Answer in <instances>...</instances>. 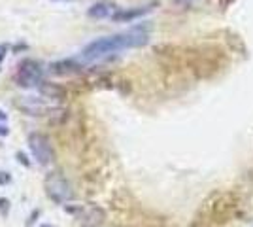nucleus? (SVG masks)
I'll return each instance as SVG.
<instances>
[{
    "label": "nucleus",
    "instance_id": "1",
    "mask_svg": "<svg viewBox=\"0 0 253 227\" xmlns=\"http://www.w3.org/2000/svg\"><path fill=\"white\" fill-rule=\"evenodd\" d=\"M149 25L148 23H140L130 27L128 31L117 34H110V36H102L96 38L91 44H87L82 51V59L91 63V61H100L106 57L125 51V49H134V47H142L146 45L149 40Z\"/></svg>",
    "mask_w": 253,
    "mask_h": 227
},
{
    "label": "nucleus",
    "instance_id": "2",
    "mask_svg": "<svg viewBox=\"0 0 253 227\" xmlns=\"http://www.w3.org/2000/svg\"><path fill=\"white\" fill-rule=\"evenodd\" d=\"M43 187H45V195L55 205H66L74 199V189H72L70 182L59 173L47 174L43 180Z\"/></svg>",
    "mask_w": 253,
    "mask_h": 227
},
{
    "label": "nucleus",
    "instance_id": "3",
    "mask_svg": "<svg viewBox=\"0 0 253 227\" xmlns=\"http://www.w3.org/2000/svg\"><path fill=\"white\" fill-rule=\"evenodd\" d=\"M43 80V68L38 61L34 59H23L17 65V70L13 74V82L23 89L31 87H40Z\"/></svg>",
    "mask_w": 253,
    "mask_h": 227
},
{
    "label": "nucleus",
    "instance_id": "4",
    "mask_svg": "<svg viewBox=\"0 0 253 227\" xmlns=\"http://www.w3.org/2000/svg\"><path fill=\"white\" fill-rule=\"evenodd\" d=\"M29 148H31L32 157L36 159L38 165L45 167V165H49L53 161V155L55 153H53L51 142L42 133H31L29 135Z\"/></svg>",
    "mask_w": 253,
    "mask_h": 227
},
{
    "label": "nucleus",
    "instance_id": "5",
    "mask_svg": "<svg viewBox=\"0 0 253 227\" xmlns=\"http://www.w3.org/2000/svg\"><path fill=\"white\" fill-rule=\"evenodd\" d=\"M72 212L76 214V220H78L80 227H100L106 220V212L96 205L78 206Z\"/></svg>",
    "mask_w": 253,
    "mask_h": 227
},
{
    "label": "nucleus",
    "instance_id": "6",
    "mask_svg": "<svg viewBox=\"0 0 253 227\" xmlns=\"http://www.w3.org/2000/svg\"><path fill=\"white\" fill-rule=\"evenodd\" d=\"M47 97H23L17 104H19V108L25 110L29 116H45V114H53V112H59L61 108H57V106H53L49 104Z\"/></svg>",
    "mask_w": 253,
    "mask_h": 227
},
{
    "label": "nucleus",
    "instance_id": "7",
    "mask_svg": "<svg viewBox=\"0 0 253 227\" xmlns=\"http://www.w3.org/2000/svg\"><path fill=\"white\" fill-rule=\"evenodd\" d=\"M153 4H148V6H138V8H117V11L112 15V19L117 23H130L138 19V17H142V15H146L149 11L153 10L151 8Z\"/></svg>",
    "mask_w": 253,
    "mask_h": 227
},
{
    "label": "nucleus",
    "instance_id": "8",
    "mask_svg": "<svg viewBox=\"0 0 253 227\" xmlns=\"http://www.w3.org/2000/svg\"><path fill=\"white\" fill-rule=\"evenodd\" d=\"M116 11H117V6L114 2L102 0V2L93 4V6L87 10V17H91V19H106V17H112Z\"/></svg>",
    "mask_w": 253,
    "mask_h": 227
},
{
    "label": "nucleus",
    "instance_id": "9",
    "mask_svg": "<svg viewBox=\"0 0 253 227\" xmlns=\"http://www.w3.org/2000/svg\"><path fill=\"white\" fill-rule=\"evenodd\" d=\"M8 212H10V201L4 199V197H0V216L6 218L8 216Z\"/></svg>",
    "mask_w": 253,
    "mask_h": 227
},
{
    "label": "nucleus",
    "instance_id": "10",
    "mask_svg": "<svg viewBox=\"0 0 253 227\" xmlns=\"http://www.w3.org/2000/svg\"><path fill=\"white\" fill-rule=\"evenodd\" d=\"M15 157H17V161H19V163H23V165H25V167H31V161H29V159H27V155H25V153H23V151H17V153H15Z\"/></svg>",
    "mask_w": 253,
    "mask_h": 227
},
{
    "label": "nucleus",
    "instance_id": "11",
    "mask_svg": "<svg viewBox=\"0 0 253 227\" xmlns=\"http://www.w3.org/2000/svg\"><path fill=\"white\" fill-rule=\"evenodd\" d=\"M10 182H11L10 173H2V171H0V185H6V184H10Z\"/></svg>",
    "mask_w": 253,
    "mask_h": 227
},
{
    "label": "nucleus",
    "instance_id": "12",
    "mask_svg": "<svg viewBox=\"0 0 253 227\" xmlns=\"http://www.w3.org/2000/svg\"><path fill=\"white\" fill-rule=\"evenodd\" d=\"M6 53H8V45L6 44H0V66H2V61L6 59Z\"/></svg>",
    "mask_w": 253,
    "mask_h": 227
},
{
    "label": "nucleus",
    "instance_id": "13",
    "mask_svg": "<svg viewBox=\"0 0 253 227\" xmlns=\"http://www.w3.org/2000/svg\"><path fill=\"white\" fill-rule=\"evenodd\" d=\"M178 6H191V4H195V2H199V0H174Z\"/></svg>",
    "mask_w": 253,
    "mask_h": 227
},
{
    "label": "nucleus",
    "instance_id": "14",
    "mask_svg": "<svg viewBox=\"0 0 253 227\" xmlns=\"http://www.w3.org/2000/svg\"><path fill=\"white\" fill-rule=\"evenodd\" d=\"M10 133V129H8V125H0V136H6Z\"/></svg>",
    "mask_w": 253,
    "mask_h": 227
},
{
    "label": "nucleus",
    "instance_id": "15",
    "mask_svg": "<svg viewBox=\"0 0 253 227\" xmlns=\"http://www.w3.org/2000/svg\"><path fill=\"white\" fill-rule=\"evenodd\" d=\"M6 119H8V116H6V114L0 110V121H6Z\"/></svg>",
    "mask_w": 253,
    "mask_h": 227
},
{
    "label": "nucleus",
    "instance_id": "16",
    "mask_svg": "<svg viewBox=\"0 0 253 227\" xmlns=\"http://www.w3.org/2000/svg\"><path fill=\"white\" fill-rule=\"evenodd\" d=\"M40 227H55V226H51V224H42Z\"/></svg>",
    "mask_w": 253,
    "mask_h": 227
}]
</instances>
